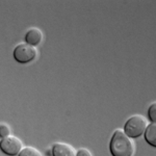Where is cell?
Returning a JSON list of instances; mask_svg holds the SVG:
<instances>
[{
    "label": "cell",
    "instance_id": "5b68a950",
    "mask_svg": "<svg viewBox=\"0 0 156 156\" xmlns=\"http://www.w3.org/2000/svg\"><path fill=\"white\" fill-rule=\"evenodd\" d=\"M52 155L53 156H76L74 148L68 144L57 143L52 147Z\"/></svg>",
    "mask_w": 156,
    "mask_h": 156
},
{
    "label": "cell",
    "instance_id": "8992f818",
    "mask_svg": "<svg viewBox=\"0 0 156 156\" xmlns=\"http://www.w3.org/2000/svg\"><path fill=\"white\" fill-rule=\"evenodd\" d=\"M43 40V34L40 29L37 28H31L25 34V42L26 44L30 45V46L34 47L37 46Z\"/></svg>",
    "mask_w": 156,
    "mask_h": 156
},
{
    "label": "cell",
    "instance_id": "7a4b0ae2",
    "mask_svg": "<svg viewBox=\"0 0 156 156\" xmlns=\"http://www.w3.org/2000/svg\"><path fill=\"white\" fill-rule=\"evenodd\" d=\"M147 126L148 124L145 118L136 115L127 120L123 131L129 138H137L144 134Z\"/></svg>",
    "mask_w": 156,
    "mask_h": 156
},
{
    "label": "cell",
    "instance_id": "8fae6325",
    "mask_svg": "<svg viewBox=\"0 0 156 156\" xmlns=\"http://www.w3.org/2000/svg\"><path fill=\"white\" fill-rule=\"evenodd\" d=\"M76 156H92V153L87 149H80L77 151Z\"/></svg>",
    "mask_w": 156,
    "mask_h": 156
},
{
    "label": "cell",
    "instance_id": "9c48e42d",
    "mask_svg": "<svg viewBox=\"0 0 156 156\" xmlns=\"http://www.w3.org/2000/svg\"><path fill=\"white\" fill-rule=\"evenodd\" d=\"M148 115H149L150 120L152 121V123H155V119H156V104L155 103H153V104L149 107Z\"/></svg>",
    "mask_w": 156,
    "mask_h": 156
},
{
    "label": "cell",
    "instance_id": "3957f363",
    "mask_svg": "<svg viewBox=\"0 0 156 156\" xmlns=\"http://www.w3.org/2000/svg\"><path fill=\"white\" fill-rule=\"evenodd\" d=\"M37 55V49L25 43L19 44L14 50V58L20 64H28L36 59Z\"/></svg>",
    "mask_w": 156,
    "mask_h": 156
},
{
    "label": "cell",
    "instance_id": "30bf717a",
    "mask_svg": "<svg viewBox=\"0 0 156 156\" xmlns=\"http://www.w3.org/2000/svg\"><path fill=\"white\" fill-rule=\"evenodd\" d=\"M9 127L6 126L5 124H1L0 125V137L4 138L9 135Z\"/></svg>",
    "mask_w": 156,
    "mask_h": 156
},
{
    "label": "cell",
    "instance_id": "6da1fadb",
    "mask_svg": "<svg viewBox=\"0 0 156 156\" xmlns=\"http://www.w3.org/2000/svg\"><path fill=\"white\" fill-rule=\"evenodd\" d=\"M109 150L112 156H132L134 145L123 130L117 129L114 132L109 143Z\"/></svg>",
    "mask_w": 156,
    "mask_h": 156
},
{
    "label": "cell",
    "instance_id": "ba28073f",
    "mask_svg": "<svg viewBox=\"0 0 156 156\" xmlns=\"http://www.w3.org/2000/svg\"><path fill=\"white\" fill-rule=\"evenodd\" d=\"M18 156H42V154L39 150L36 149V148L26 147L20 151Z\"/></svg>",
    "mask_w": 156,
    "mask_h": 156
},
{
    "label": "cell",
    "instance_id": "52a82bcc",
    "mask_svg": "<svg viewBox=\"0 0 156 156\" xmlns=\"http://www.w3.org/2000/svg\"><path fill=\"white\" fill-rule=\"evenodd\" d=\"M145 140L150 146L156 147V124L155 123H151L148 125L145 130Z\"/></svg>",
    "mask_w": 156,
    "mask_h": 156
},
{
    "label": "cell",
    "instance_id": "277c9868",
    "mask_svg": "<svg viewBox=\"0 0 156 156\" xmlns=\"http://www.w3.org/2000/svg\"><path fill=\"white\" fill-rule=\"evenodd\" d=\"M0 150L7 156H17L22 150V142L16 136H6L0 140Z\"/></svg>",
    "mask_w": 156,
    "mask_h": 156
}]
</instances>
